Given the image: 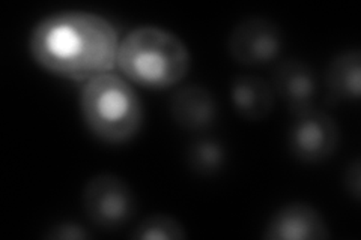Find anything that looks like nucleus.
Listing matches in <instances>:
<instances>
[{
    "instance_id": "f8f14e48",
    "label": "nucleus",
    "mask_w": 361,
    "mask_h": 240,
    "mask_svg": "<svg viewBox=\"0 0 361 240\" xmlns=\"http://www.w3.org/2000/svg\"><path fill=\"white\" fill-rule=\"evenodd\" d=\"M226 149L224 146L211 137H200L191 141L187 149V164L195 173L211 176L217 175L226 165Z\"/></svg>"
},
{
    "instance_id": "2eb2a0df",
    "label": "nucleus",
    "mask_w": 361,
    "mask_h": 240,
    "mask_svg": "<svg viewBox=\"0 0 361 240\" xmlns=\"http://www.w3.org/2000/svg\"><path fill=\"white\" fill-rule=\"evenodd\" d=\"M345 187L349 196H353L355 200H360V161H354L348 165L346 176H345Z\"/></svg>"
},
{
    "instance_id": "1a4fd4ad",
    "label": "nucleus",
    "mask_w": 361,
    "mask_h": 240,
    "mask_svg": "<svg viewBox=\"0 0 361 240\" xmlns=\"http://www.w3.org/2000/svg\"><path fill=\"white\" fill-rule=\"evenodd\" d=\"M173 122L185 131H205L219 116L217 99L211 90L200 84H187L178 89L169 102Z\"/></svg>"
},
{
    "instance_id": "f03ea898",
    "label": "nucleus",
    "mask_w": 361,
    "mask_h": 240,
    "mask_svg": "<svg viewBox=\"0 0 361 240\" xmlns=\"http://www.w3.org/2000/svg\"><path fill=\"white\" fill-rule=\"evenodd\" d=\"M191 57L185 42L158 26H139L119 42L118 62L128 82L146 89L164 90L183 82Z\"/></svg>"
},
{
    "instance_id": "f257e3e1",
    "label": "nucleus",
    "mask_w": 361,
    "mask_h": 240,
    "mask_svg": "<svg viewBox=\"0 0 361 240\" xmlns=\"http://www.w3.org/2000/svg\"><path fill=\"white\" fill-rule=\"evenodd\" d=\"M119 35L103 15L89 11H62L44 17L33 27L29 51L53 75L87 82L113 72L118 62Z\"/></svg>"
},
{
    "instance_id": "39448f33",
    "label": "nucleus",
    "mask_w": 361,
    "mask_h": 240,
    "mask_svg": "<svg viewBox=\"0 0 361 240\" xmlns=\"http://www.w3.org/2000/svg\"><path fill=\"white\" fill-rule=\"evenodd\" d=\"M338 141V125L326 111L310 107L293 114L288 131V147L298 161L306 164L324 163L334 155Z\"/></svg>"
},
{
    "instance_id": "9b49d317",
    "label": "nucleus",
    "mask_w": 361,
    "mask_h": 240,
    "mask_svg": "<svg viewBox=\"0 0 361 240\" xmlns=\"http://www.w3.org/2000/svg\"><path fill=\"white\" fill-rule=\"evenodd\" d=\"M325 84L336 101H357L361 86V53L358 49L337 54L325 72Z\"/></svg>"
},
{
    "instance_id": "7ed1b4c3",
    "label": "nucleus",
    "mask_w": 361,
    "mask_h": 240,
    "mask_svg": "<svg viewBox=\"0 0 361 240\" xmlns=\"http://www.w3.org/2000/svg\"><path fill=\"white\" fill-rule=\"evenodd\" d=\"M80 111L87 130L109 144L128 143L143 127L142 99L127 80L115 72L87 80L80 95Z\"/></svg>"
},
{
    "instance_id": "9d476101",
    "label": "nucleus",
    "mask_w": 361,
    "mask_h": 240,
    "mask_svg": "<svg viewBox=\"0 0 361 240\" xmlns=\"http://www.w3.org/2000/svg\"><path fill=\"white\" fill-rule=\"evenodd\" d=\"M231 101L238 116L250 122H259L273 111L276 94L264 78L241 74L231 83Z\"/></svg>"
},
{
    "instance_id": "6e6552de",
    "label": "nucleus",
    "mask_w": 361,
    "mask_h": 240,
    "mask_svg": "<svg viewBox=\"0 0 361 240\" xmlns=\"http://www.w3.org/2000/svg\"><path fill=\"white\" fill-rule=\"evenodd\" d=\"M274 94L295 114L313 107L318 94V77L313 66L301 59L281 61L273 72Z\"/></svg>"
},
{
    "instance_id": "4468645a",
    "label": "nucleus",
    "mask_w": 361,
    "mask_h": 240,
    "mask_svg": "<svg viewBox=\"0 0 361 240\" xmlns=\"http://www.w3.org/2000/svg\"><path fill=\"white\" fill-rule=\"evenodd\" d=\"M45 237L53 240H83L90 239V234L86 228L77 222H61L51 227L50 230L45 233Z\"/></svg>"
},
{
    "instance_id": "20e7f679",
    "label": "nucleus",
    "mask_w": 361,
    "mask_h": 240,
    "mask_svg": "<svg viewBox=\"0 0 361 240\" xmlns=\"http://www.w3.org/2000/svg\"><path fill=\"white\" fill-rule=\"evenodd\" d=\"M82 200L87 220L104 230L127 225L137 212L133 188L116 175L104 173L89 179Z\"/></svg>"
},
{
    "instance_id": "0eeeda50",
    "label": "nucleus",
    "mask_w": 361,
    "mask_h": 240,
    "mask_svg": "<svg viewBox=\"0 0 361 240\" xmlns=\"http://www.w3.org/2000/svg\"><path fill=\"white\" fill-rule=\"evenodd\" d=\"M264 237L268 240H324L331 233L319 210L309 203H288L271 216Z\"/></svg>"
},
{
    "instance_id": "423d86ee",
    "label": "nucleus",
    "mask_w": 361,
    "mask_h": 240,
    "mask_svg": "<svg viewBox=\"0 0 361 240\" xmlns=\"http://www.w3.org/2000/svg\"><path fill=\"white\" fill-rule=\"evenodd\" d=\"M283 49V33L274 21L253 17L238 23L231 32L228 50L244 66H262L276 61Z\"/></svg>"
},
{
    "instance_id": "ddd939ff",
    "label": "nucleus",
    "mask_w": 361,
    "mask_h": 240,
    "mask_svg": "<svg viewBox=\"0 0 361 240\" xmlns=\"http://www.w3.org/2000/svg\"><path fill=\"white\" fill-rule=\"evenodd\" d=\"M130 237L135 240H183L187 237L184 225L171 215L155 213L135 225Z\"/></svg>"
}]
</instances>
